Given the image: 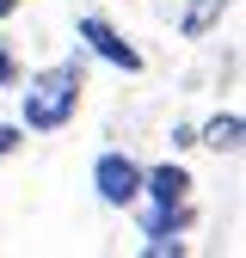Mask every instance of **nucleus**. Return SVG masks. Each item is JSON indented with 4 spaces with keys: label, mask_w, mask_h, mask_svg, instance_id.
Instances as JSON below:
<instances>
[{
    "label": "nucleus",
    "mask_w": 246,
    "mask_h": 258,
    "mask_svg": "<svg viewBox=\"0 0 246 258\" xmlns=\"http://www.w3.org/2000/svg\"><path fill=\"white\" fill-rule=\"evenodd\" d=\"M80 61H61V68H43L37 80L25 86V123L31 129H61L80 105Z\"/></svg>",
    "instance_id": "f257e3e1"
},
{
    "label": "nucleus",
    "mask_w": 246,
    "mask_h": 258,
    "mask_svg": "<svg viewBox=\"0 0 246 258\" xmlns=\"http://www.w3.org/2000/svg\"><path fill=\"white\" fill-rule=\"evenodd\" d=\"M92 190H99L105 203H136L142 197V166L130 154H99V166H92Z\"/></svg>",
    "instance_id": "f03ea898"
},
{
    "label": "nucleus",
    "mask_w": 246,
    "mask_h": 258,
    "mask_svg": "<svg viewBox=\"0 0 246 258\" xmlns=\"http://www.w3.org/2000/svg\"><path fill=\"white\" fill-rule=\"evenodd\" d=\"M80 43H92V55H105L111 68H123V74H142V49L123 43V31L111 19H80Z\"/></svg>",
    "instance_id": "7ed1b4c3"
},
{
    "label": "nucleus",
    "mask_w": 246,
    "mask_h": 258,
    "mask_svg": "<svg viewBox=\"0 0 246 258\" xmlns=\"http://www.w3.org/2000/svg\"><path fill=\"white\" fill-rule=\"evenodd\" d=\"M142 197H154V203H184V197H191V172L166 160V166L142 172Z\"/></svg>",
    "instance_id": "20e7f679"
},
{
    "label": "nucleus",
    "mask_w": 246,
    "mask_h": 258,
    "mask_svg": "<svg viewBox=\"0 0 246 258\" xmlns=\"http://www.w3.org/2000/svg\"><path fill=\"white\" fill-rule=\"evenodd\" d=\"M240 136H246V123H240L234 111H222L215 123H203V129H197V142H203V148H215V154H240Z\"/></svg>",
    "instance_id": "39448f33"
},
{
    "label": "nucleus",
    "mask_w": 246,
    "mask_h": 258,
    "mask_svg": "<svg viewBox=\"0 0 246 258\" xmlns=\"http://www.w3.org/2000/svg\"><path fill=\"white\" fill-rule=\"evenodd\" d=\"M222 13H228V0H191L184 19H178V31H184V37H203V31H215Z\"/></svg>",
    "instance_id": "423d86ee"
},
{
    "label": "nucleus",
    "mask_w": 246,
    "mask_h": 258,
    "mask_svg": "<svg viewBox=\"0 0 246 258\" xmlns=\"http://www.w3.org/2000/svg\"><path fill=\"white\" fill-rule=\"evenodd\" d=\"M13 80H19V55H13V43H7V37H0V92H7Z\"/></svg>",
    "instance_id": "0eeeda50"
},
{
    "label": "nucleus",
    "mask_w": 246,
    "mask_h": 258,
    "mask_svg": "<svg viewBox=\"0 0 246 258\" xmlns=\"http://www.w3.org/2000/svg\"><path fill=\"white\" fill-rule=\"evenodd\" d=\"M13 148H19V129H13V123H0V160H7Z\"/></svg>",
    "instance_id": "6e6552de"
},
{
    "label": "nucleus",
    "mask_w": 246,
    "mask_h": 258,
    "mask_svg": "<svg viewBox=\"0 0 246 258\" xmlns=\"http://www.w3.org/2000/svg\"><path fill=\"white\" fill-rule=\"evenodd\" d=\"M13 13H19V0H0V19H13Z\"/></svg>",
    "instance_id": "1a4fd4ad"
}]
</instances>
